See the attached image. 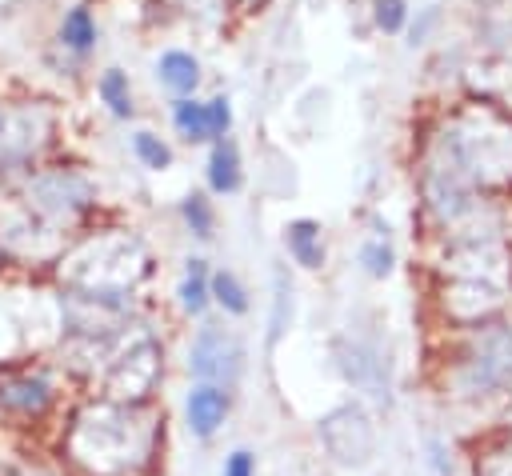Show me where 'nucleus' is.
<instances>
[{
    "mask_svg": "<svg viewBox=\"0 0 512 476\" xmlns=\"http://www.w3.org/2000/svg\"><path fill=\"white\" fill-rule=\"evenodd\" d=\"M168 420L156 400L84 396L60 428L56 460L72 476H156L164 464Z\"/></svg>",
    "mask_w": 512,
    "mask_h": 476,
    "instance_id": "f257e3e1",
    "label": "nucleus"
},
{
    "mask_svg": "<svg viewBox=\"0 0 512 476\" xmlns=\"http://www.w3.org/2000/svg\"><path fill=\"white\" fill-rule=\"evenodd\" d=\"M444 396L456 404H488L512 396V320L464 328L460 348L444 360Z\"/></svg>",
    "mask_w": 512,
    "mask_h": 476,
    "instance_id": "f03ea898",
    "label": "nucleus"
},
{
    "mask_svg": "<svg viewBox=\"0 0 512 476\" xmlns=\"http://www.w3.org/2000/svg\"><path fill=\"white\" fill-rule=\"evenodd\" d=\"M316 444H320L324 460L344 468V472L368 468L376 460V448H380V432H376V420H372L368 404L364 400H344V404L328 408L316 420Z\"/></svg>",
    "mask_w": 512,
    "mask_h": 476,
    "instance_id": "7ed1b4c3",
    "label": "nucleus"
},
{
    "mask_svg": "<svg viewBox=\"0 0 512 476\" xmlns=\"http://www.w3.org/2000/svg\"><path fill=\"white\" fill-rule=\"evenodd\" d=\"M244 360H248L244 356V340L232 328L204 320L188 340L184 372H188L192 384H216V388L236 392V384L244 376Z\"/></svg>",
    "mask_w": 512,
    "mask_h": 476,
    "instance_id": "20e7f679",
    "label": "nucleus"
},
{
    "mask_svg": "<svg viewBox=\"0 0 512 476\" xmlns=\"http://www.w3.org/2000/svg\"><path fill=\"white\" fill-rule=\"evenodd\" d=\"M60 408V384L48 368H0V420L8 428H40Z\"/></svg>",
    "mask_w": 512,
    "mask_h": 476,
    "instance_id": "39448f33",
    "label": "nucleus"
},
{
    "mask_svg": "<svg viewBox=\"0 0 512 476\" xmlns=\"http://www.w3.org/2000/svg\"><path fill=\"white\" fill-rule=\"evenodd\" d=\"M332 364L336 372L368 400L388 404L392 400V360L380 352L376 340H364L356 332H344L332 340Z\"/></svg>",
    "mask_w": 512,
    "mask_h": 476,
    "instance_id": "423d86ee",
    "label": "nucleus"
},
{
    "mask_svg": "<svg viewBox=\"0 0 512 476\" xmlns=\"http://www.w3.org/2000/svg\"><path fill=\"white\" fill-rule=\"evenodd\" d=\"M52 116L40 104H0V168H12L44 148Z\"/></svg>",
    "mask_w": 512,
    "mask_h": 476,
    "instance_id": "0eeeda50",
    "label": "nucleus"
},
{
    "mask_svg": "<svg viewBox=\"0 0 512 476\" xmlns=\"http://www.w3.org/2000/svg\"><path fill=\"white\" fill-rule=\"evenodd\" d=\"M232 408H236V392L216 388V384H188L184 404H180L184 432L196 444H212L224 432V424L232 420Z\"/></svg>",
    "mask_w": 512,
    "mask_h": 476,
    "instance_id": "6e6552de",
    "label": "nucleus"
},
{
    "mask_svg": "<svg viewBox=\"0 0 512 476\" xmlns=\"http://www.w3.org/2000/svg\"><path fill=\"white\" fill-rule=\"evenodd\" d=\"M176 300L184 308V316H204L212 308V272L200 256L184 260V276L176 284Z\"/></svg>",
    "mask_w": 512,
    "mask_h": 476,
    "instance_id": "1a4fd4ad",
    "label": "nucleus"
},
{
    "mask_svg": "<svg viewBox=\"0 0 512 476\" xmlns=\"http://www.w3.org/2000/svg\"><path fill=\"white\" fill-rule=\"evenodd\" d=\"M284 248H288V256L304 272L324 268V236H320V224L316 220H292L284 228Z\"/></svg>",
    "mask_w": 512,
    "mask_h": 476,
    "instance_id": "9d476101",
    "label": "nucleus"
},
{
    "mask_svg": "<svg viewBox=\"0 0 512 476\" xmlns=\"http://www.w3.org/2000/svg\"><path fill=\"white\" fill-rule=\"evenodd\" d=\"M156 76H160V84H164V88H172V92L184 100V96H188V92H196V84H200V64H196V56H192V52L172 48V52H164V56H160Z\"/></svg>",
    "mask_w": 512,
    "mask_h": 476,
    "instance_id": "9b49d317",
    "label": "nucleus"
},
{
    "mask_svg": "<svg viewBox=\"0 0 512 476\" xmlns=\"http://www.w3.org/2000/svg\"><path fill=\"white\" fill-rule=\"evenodd\" d=\"M212 304H216L224 316H232V320H240V316L252 312L248 288H244V280H240L232 268H216V272H212Z\"/></svg>",
    "mask_w": 512,
    "mask_h": 476,
    "instance_id": "f8f14e48",
    "label": "nucleus"
},
{
    "mask_svg": "<svg viewBox=\"0 0 512 476\" xmlns=\"http://www.w3.org/2000/svg\"><path fill=\"white\" fill-rule=\"evenodd\" d=\"M208 188L212 192H236L240 188V152L232 140H216L208 156Z\"/></svg>",
    "mask_w": 512,
    "mask_h": 476,
    "instance_id": "ddd939ff",
    "label": "nucleus"
},
{
    "mask_svg": "<svg viewBox=\"0 0 512 476\" xmlns=\"http://www.w3.org/2000/svg\"><path fill=\"white\" fill-rule=\"evenodd\" d=\"M60 40H64V48H72V52H92V44H96V20H92V12L88 8H72L68 16H64V24H60Z\"/></svg>",
    "mask_w": 512,
    "mask_h": 476,
    "instance_id": "4468645a",
    "label": "nucleus"
},
{
    "mask_svg": "<svg viewBox=\"0 0 512 476\" xmlns=\"http://www.w3.org/2000/svg\"><path fill=\"white\" fill-rule=\"evenodd\" d=\"M356 260H360V268H364L372 280H384V276H392V268H396V248L388 244V236H368V240L360 244Z\"/></svg>",
    "mask_w": 512,
    "mask_h": 476,
    "instance_id": "2eb2a0df",
    "label": "nucleus"
},
{
    "mask_svg": "<svg viewBox=\"0 0 512 476\" xmlns=\"http://www.w3.org/2000/svg\"><path fill=\"white\" fill-rule=\"evenodd\" d=\"M96 92H100V100L108 104L112 116H120V120L132 116V88H128V76H124L120 68H108V72L100 76Z\"/></svg>",
    "mask_w": 512,
    "mask_h": 476,
    "instance_id": "dca6fc26",
    "label": "nucleus"
},
{
    "mask_svg": "<svg viewBox=\"0 0 512 476\" xmlns=\"http://www.w3.org/2000/svg\"><path fill=\"white\" fill-rule=\"evenodd\" d=\"M292 324V280L276 272L272 280V316H268V344H276Z\"/></svg>",
    "mask_w": 512,
    "mask_h": 476,
    "instance_id": "f3484780",
    "label": "nucleus"
},
{
    "mask_svg": "<svg viewBox=\"0 0 512 476\" xmlns=\"http://www.w3.org/2000/svg\"><path fill=\"white\" fill-rule=\"evenodd\" d=\"M172 124L184 140H208V112H204L200 100H188V96L176 100L172 104Z\"/></svg>",
    "mask_w": 512,
    "mask_h": 476,
    "instance_id": "a211bd4d",
    "label": "nucleus"
},
{
    "mask_svg": "<svg viewBox=\"0 0 512 476\" xmlns=\"http://www.w3.org/2000/svg\"><path fill=\"white\" fill-rule=\"evenodd\" d=\"M180 216H184V224H188V232H192L196 240H208V236H212V228H216V212H212V204H208L200 192L184 196Z\"/></svg>",
    "mask_w": 512,
    "mask_h": 476,
    "instance_id": "6ab92c4d",
    "label": "nucleus"
},
{
    "mask_svg": "<svg viewBox=\"0 0 512 476\" xmlns=\"http://www.w3.org/2000/svg\"><path fill=\"white\" fill-rule=\"evenodd\" d=\"M132 152H136V160H140L144 168H152V172H164V168L172 164V148H168L160 136H152V132H136V136H132Z\"/></svg>",
    "mask_w": 512,
    "mask_h": 476,
    "instance_id": "aec40b11",
    "label": "nucleus"
},
{
    "mask_svg": "<svg viewBox=\"0 0 512 476\" xmlns=\"http://www.w3.org/2000/svg\"><path fill=\"white\" fill-rule=\"evenodd\" d=\"M424 468H428V476H460L456 452L444 436H424Z\"/></svg>",
    "mask_w": 512,
    "mask_h": 476,
    "instance_id": "412c9836",
    "label": "nucleus"
},
{
    "mask_svg": "<svg viewBox=\"0 0 512 476\" xmlns=\"http://www.w3.org/2000/svg\"><path fill=\"white\" fill-rule=\"evenodd\" d=\"M0 476H72V472H68L60 460H36V456L28 460V456H24V460L4 464Z\"/></svg>",
    "mask_w": 512,
    "mask_h": 476,
    "instance_id": "4be33fe9",
    "label": "nucleus"
},
{
    "mask_svg": "<svg viewBox=\"0 0 512 476\" xmlns=\"http://www.w3.org/2000/svg\"><path fill=\"white\" fill-rule=\"evenodd\" d=\"M220 476H260V456L252 452V448H232V452H224V460H220Z\"/></svg>",
    "mask_w": 512,
    "mask_h": 476,
    "instance_id": "5701e85b",
    "label": "nucleus"
},
{
    "mask_svg": "<svg viewBox=\"0 0 512 476\" xmlns=\"http://www.w3.org/2000/svg\"><path fill=\"white\" fill-rule=\"evenodd\" d=\"M376 28L380 32H400L404 20H408V4L404 0H376Z\"/></svg>",
    "mask_w": 512,
    "mask_h": 476,
    "instance_id": "b1692460",
    "label": "nucleus"
},
{
    "mask_svg": "<svg viewBox=\"0 0 512 476\" xmlns=\"http://www.w3.org/2000/svg\"><path fill=\"white\" fill-rule=\"evenodd\" d=\"M204 112H208V136H212V140H224V132L232 128V108H228V100H224V96H212V100H204Z\"/></svg>",
    "mask_w": 512,
    "mask_h": 476,
    "instance_id": "393cba45",
    "label": "nucleus"
},
{
    "mask_svg": "<svg viewBox=\"0 0 512 476\" xmlns=\"http://www.w3.org/2000/svg\"><path fill=\"white\" fill-rule=\"evenodd\" d=\"M248 4H260V0H248Z\"/></svg>",
    "mask_w": 512,
    "mask_h": 476,
    "instance_id": "a878e982",
    "label": "nucleus"
}]
</instances>
